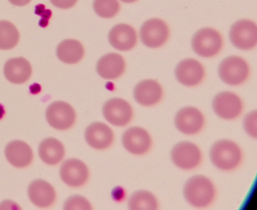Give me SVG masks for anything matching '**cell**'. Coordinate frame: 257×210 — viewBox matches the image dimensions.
Segmentation results:
<instances>
[{"label":"cell","mask_w":257,"mask_h":210,"mask_svg":"<svg viewBox=\"0 0 257 210\" xmlns=\"http://www.w3.org/2000/svg\"><path fill=\"white\" fill-rule=\"evenodd\" d=\"M93 8L99 17L112 19L119 12L120 4L118 0H94Z\"/></svg>","instance_id":"obj_26"},{"label":"cell","mask_w":257,"mask_h":210,"mask_svg":"<svg viewBox=\"0 0 257 210\" xmlns=\"http://www.w3.org/2000/svg\"><path fill=\"white\" fill-rule=\"evenodd\" d=\"M210 157L213 164L222 171H231L238 167L242 161L240 147L229 139H220L212 145Z\"/></svg>","instance_id":"obj_1"},{"label":"cell","mask_w":257,"mask_h":210,"mask_svg":"<svg viewBox=\"0 0 257 210\" xmlns=\"http://www.w3.org/2000/svg\"><path fill=\"white\" fill-rule=\"evenodd\" d=\"M173 163L182 169L191 170L198 167L202 160V154L198 145L191 142L177 143L171 150Z\"/></svg>","instance_id":"obj_8"},{"label":"cell","mask_w":257,"mask_h":210,"mask_svg":"<svg viewBox=\"0 0 257 210\" xmlns=\"http://www.w3.org/2000/svg\"><path fill=\"white\" fill-rule=\"evenodd\" d=\"M162 85L153 79L141 81L135 86L134 97L137 103L143 106H153L163 97Z\"/></svg>","instance_id":"obj_15"},{"label":"cell","mask_w":257,"mask_h":210,"mask_svg":"<svg viewBox=\"0 0 257 210\" xmlns=\"http://www.w3.org/2000/svg\"><path fill=\"white\" fill-rule=\"evenodd\" d=\"M85 136L87 143L96 150L107 149L113 143V131L104 123L90 124L85 130Z\"/></svg>","instance_id":"obj_17"},{"label":"cell","mask_w":257,"mask_h":210,"mask_svg":"<svg viewBox=\"0 0 257 210\" xmlns=\"http://www.w3.org/2000/svg\"><path fill=\"white\" fill-rule=\"evenodd\" d=\"M103 115L105 119L115 127H122L132 121L133 109L124 99L112 98L103 105Z\"/></svg>","instance_id":"obj_9"},{"label":"cell","mask_w":257,"mask_h":210,"mask_svg":"<svg viewBox=\"0 0 257 210\" xmlns=\"http://www.w3.org/2000/svg\"><path fill=\"white\" fill-rule=\"evenodd\" d=\"M9 1L16 7H24L29 4L31 0H9Z\"/></svg>","instance_id":"obj_30"},{"label":"cell","mask_w":257,"mask_h":210,"mask_svg":"<svg viewBox=\"0 0 257 210\" xmlns=\"http://www.w3.org/2000/svg\"><path fill=\"white\" fill-rule=\"evenodd\" d=\"M183 194L190 205L201 208L212 203L216 190L210 178L202 175H194L185 184Z\"/></svg>","instance_id":"obj_2"},{"label":"cell","mask_w":257,"mask_h":210,"mask_svg":"<svg viewBox=\"0 0 257 210\" xmlns=\"http://www.w3.org/2000/svg\"><path fill=\"white\" fill-rule=\"evenodd\" d=\"M5 111H4V107L2 106H0V118H2L4 116Z\"/></svg>","instance_id":"obj_31"},{"label":"cell","mask_w":257,"mask_h":210,"mask_svg":"<svg viewBox=\"0 0 257 210\" xmlns=\"http://www.w3.org/2000/svg\"><path fill=\"white\" fill-rule=\"evenodd\" d=\"M6 157L15 167L25 168L30 166L34 159V153L26 142L15 140L10 142L6 148Z\"/></svg>","instance_id":"obj_20"},{"label":"cell","mask_w":257,"mask_h":210,"mask_svg":"<svg viewBox=\"0 0 257 210\" xmlns=\"http://www.w3.org/2000/svg\"><path fill=\"white\" fill-rule=\"evenodd\" d=\"M124 148L135 155H144L152 147L153 141L150 133L141 127H132L126 130L121 137Z\"/></svg>","instance_id":"obj_10"},{"label":"cell","mask_w":257,"mask_h":210,"mask_svg":"<svg viewBox=\"0 0 257 210\" xmlns=\"http://www.w3.org/2000/svg\"><path fill=\"white\" fill-rule=\"evenodd\" d=\"M229 38L231 44L240 50L254 49L257 44L256 25L248 19L237 21L230 29Z\"/></svg>","instance_id":"obj_5"},{"label":"cell","mask_w":257,"mask_h":210,"mask_svg":"<svg viewBox=\"0 0 257 210\" xmlns=\"http://www.w3.org/2000/svg\"><path fill=\"white\" fill-rule=\"evenodd\" d=\"M256 111L248 113L243 120V128L249 136L256 139Z\"/></svg>","instance_id":"obj_28"},{"label":"cell","mask_w":257,"mask_h":210,"mask_svg":"<svg viewBox=\"0 0 257 210\" xmlns=\"http://www.w3.org/2000/svg\"><path fill=\"white\" fill-rule=\"evenodd\" d=\"M140 37L144 46L150 49H159L168 41L170 37L169 28L162 19H150L141 26Z\"/></svg>","instance_id":"obj_6"},{"label":"cell","mask_w":257,"mask_h":210,"mask_svg":"<svg viewBox=\"0 0 257 210\" xmlns=\"http://www.w3.org/2000/svg\"><path fill=\"white\" fill-rule=\"evenodd\" d=\"M85 55V49L80 42L76 40H66L57 48L58 59L67 64L80 62Z\"/></svg>","instance_id":"obj_22"},{"label":"cell","mask_w":257,"mask_h":210,"mask_svg":"<svg viewBox=\"0 0 257 210\" xmlns=\"http://www.w3.org/2000/svg\"><path fill=\"white\" fill-rule=\"evenodd\" d=\"M126 64L124 58L117 53L103 55L97 61V72L106 80H115L124 74Z\"/></svg>","instance_id":"obj_18"},{"label":"cell","mask_w":257,"mask_h":210,"mask_svg":"<svg viewBox=\"0 0 257 210\" xmlns=\"http://www.w3.org/2000/svg\"><path fill=\"white\" fill-rule=\"evenodd\" d=\"M40 158L49 165L58 164L65 154L62 142L55 138H47L40 143L39 148Z\"/></svg>","instance_id":"obj_23"},{"label":"cell","mask_w":257,"mask_h":210,"mask_svg":"<svg viewBox=\"0 0 257 210\" xmlns=\"http://www.w3.org/2000/svg\"><path fill=\"white\" fill-rule=\"evenodd\" d=\"M65 209H91V203L86 198L82 196H73L66 200L64 203Z\"/></svg>","instance_id":"obj_27"},{"label":"cell","mask_w":257,"mask_h":210,"mask_svg":"<svg viewBox=\"0 0 257 210\" xmlns=\"http://www.w3.org/2000/svg\"><path fill=\"white\" fill-rule=\"evenodd\" d=\"M31 202L41 208L53 205L56 199V192L52 184L43 179L33 181L28 188Z\"/></svg>","instance_id":"obj_19"},{"label":"cell","mask_w":257,"mask_h":210,"mask_svg":"<svg viewBox=\"0 0 257 210\" xmlns=\"http://www.w3.org/2000/svg\"><path fill=\"white\" fill-rule=\"evenodd\" d=\"M175 76L177 81L184 86H197L204 80L205 70L199 61L187 58L177 64Z\"/></svg>","instance_id":"obj_13"},{"label":"cell","mask_w":257,"mask_h":210,"mask_svg":"<svg viewBox=\"0 0 257 210\" xmlns=\"http://www.w3.org/2000/svg\"><path fill=\"white\" fill-rule=\"evenodd\" d=\"M128 208L132 210H156L159 208V202L151 192L137 190L129 198Z\"/></svg>","instance_id":"obj_24"},{"label":"cell","mask_w":257,"mask_h":210,"mask_svg":"<svg viewBox=\"0 0 257 210\" xmlns=\"http://www.w3.org/2000/svg\"><path fill=\"white\" fill-rule=\"evenodd\" d=\"M123 3H125V4H133V3L136 2L138 0H121Z\"/></svg>","instance_id":"obj_32"},{"label":"cell","mask_w":257,"mask_h":210,"mask_svg":"<svg viewBox=\"0 0 257 210\" xmlns=\"http://www.w3.org/2000/svg\"><path fill=\"white\" fill-rule=\"evenodd\" d=\"M4 73L10 82L19 85L29 80L32 75V67L25 58H12L6 63Z\"/></svg>","instance_id":"obj_21"},{"label":"cell","mask_w":257,"mask_h":210,"mask_svg":"<svg viewBox=\"0 0 257 210\" xmlns=\"http://www.w3.org/2000/svg\"><path fill=\"white\" fill-rule=\"evenodd\" d=\"M78 0H51V3L57 8L68 10L76 5Z\"/></svg>","instance_id":"obj_29"},{"label":"cell","mask_w":257,"mask_h":210,"mask_svg":"<svg viewBox=\"0 0 257 210\" xmlns=\"http://www.w3.org/2000/svg\"><path fill=\"white\" fill-rule=\"evenodd\" d=\"M61 179L70 187H82L88 181L89 170L85 163L79 159L65 160L60 169Z\"/></svg>","instance_id":"obj_14"},{"label":"cell","mask_w":257,"mask_h":210,"mask_svg":"<svg viewBox=\"0 0 257 210\" xmlns=\"http://www.w3.org/2000/svg\"><path fill=\"white\" fill-rule=\"evenodd\" d=\"M108 39L114 49L121 52L132 50L138 43L136 31L127 24L115 25L109 31Z\"/></svg>","instance_id":"obj_16"},{"label":"cell","mask_w":257,"mask_h":210,"mask_svg":"<svg viewBox=\"0 0 257 210\" xmlns=\"http://www.w3.org/2000/svg\"><path fill=\"white\" fill-rule=\"evenodd\" d=\"M223 40L216 30L205 28L199 30L192 37V47L195 54L202 58L216 56L222 50Z\"/></svg>","instance_id":"obj_3"},{"label":"cell","mask_w":257,"mask_h":210,"mask_svg":"<svg viewBox=\"0 0 257 210\" xmlns=\"http://www.w3.org/2000/svg\"><path fill=\"white\" fill-rule=\"evenodd\" d=\"M76 118L74 109L65 102H54L46 111L48 122L57 130H66L70 129L74 124Z\"/></svg>","instance_id":"obj_11"},{"label":"cell","mask_w":257,"mask_h":210,"mask_svg":"<svg viewBox=\"0 0 257 210\" xmlns=\"http://www.w3.org/2000/svg\"><path fill=\"white\" fill-rule=\"evenodd\" d=\"M216 115L224 120L236 119L243 112V101L231 91H222L215 96L212 103Z\"/></svg>","instance_id":"obj_7"},{"label":"cell","mask_w":257,"mask_h":210,"mask_svg":"<svg viewBox=\"0 0 257 210\" xmlns=\"http://www.w3.org/2000/svg\"><path fill=\"white\" fill-rule=\"evenodd\" d=\"M177 130L186 135H195L202 130L205 123L202 112L195 107L186 106L177 112L175 116Z\"/></svg>","instance_id":"obj_12"},{"label":"cell","mask_w":257,"mask_h":210,"mask_svg":"<svg viewBox=\"0 0 257 210\" xmlns=\"http://www.w3.org/2000/svg\"><path fill=\"white\" fill-rule=\"evenodd\" d=\"M219 76L221 80L231 86L242 85L249 77V67L243 58L229 56L219 64Z\"/></svg>","instance_id":"obj_4"},{"label":"cell","mask_w":257,"mask_h":210,"mask_svg":"<svg viewBox=\"0 0 257 210\" xmlns=\"http://www.w3.org/2000/svg\"><path fill=\"white\" fill-rule=\"evenodd\" d=\"M20 39L19 31L11 22L0 21V49L10 50L17 46Z\"/></svg>","instance_id":"obj_25"}]
</instances>
